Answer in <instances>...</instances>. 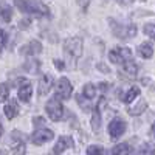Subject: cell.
<instances>
[{
    "mask_svg": "<svg viewBox=\"0 0 155 155\" xmlns=\"http://www.w3.org/2000/svg\"><path fill=\"white\" fill-rule=\"evenodd\" d=\"M16 6L20 8L23 12H30L34 16H47L48 14V8L42 2H16Z\"/></svg>",
    "mask_w": 155,
    "mask_h": 155,
    "instance_id": "cell-1",
    "label": "cell"
},
{
    "mask_svg": "<svg viewBox=\"0 0 155 155\" xmlns=\"http://www.w3.org/2000/svg\"><path fill=\"white\" fill-rule=\"evenodd\" d=\"M65 54L71 59H78L82 54V41L79 37H68L65 44H64Z\"/></svg>",
    "mask_w": 155,
    "mask_h": 155,
    "instance_id": "cell-2",
    "label": "cell"
},
{
    "mask_svg": "<svg viewBox=\"0 0 155 155\" xmlns=\"http://www.w3.org/2000/svg\"><path fill=\"white\" fill-rule=\"evenodd\" d=\"M47 113H48V116L53 121H59L61 118H62V115H64V107H62V104H61V101L54 96V98H51L48 102H47Z\"/></svg>",
    "mask_w": 155,
    "mask_h": 155,
    "instance_id": "cell-3",
    "label": "cell"
},
{
    "mask_svg": "<svg viewBox=\"0 0 155 155\" xmlns=\"http://www.w3.org/2000/svg\"><path fill=\"white\" fill-rule=\"evenodd\" d=\"M110 25L113 28V33L116 37H121V39H129L137 34V27L135 25H127V27H120L113 19H110Z\"/></svg>",
    "mask_w": 155,
    "mask_h": 155,
    "instance_id": "cell-4",
    "label": "cell"
},
{
    "mask_svg": "<svg viewBox=\"0 0 155 155\" xmlns=\"http://www.w3.org/2000/svg\"><path fill=\"white\" fill-rule=\"evenodd\" d=\"M71 92H73V85L70 84V81L67 78H61L56 85V98L68 99L71 96Z\"/></svg>",
    "mask_w": 155,
    "mask_h": 155,
    "instance_id": "cell-5",
    "label": "cell"
},
{
    "mask_svg": "<svg viewBox=\"0 0 155 155\" xmlns=\"http://www.w3.org/2000/svg\"><path fill=\"white\" fill-rule=\"evenodd\" d=\"M124 132H126V123L121 118H115V120L110 121V124H109V134H110V138L113 141L118 140Z\"/></svg>",
    "mask_w": 155,
    "mask_h": 155,
    "instance_id": "cell-6",
    "label": "cell"
},
{
    "mask_svg": "<svg viewBox=\"0 0 155 155\" xmlns=\"http://www.w3.org/2000/svg\"><path fill=\"white\" fill-rule=\"evenodd\" d=\"M54 138V134L50 130V129H39V130H36L31 137V141L36 144V146H42L45 144L47 141H51Z\"/></svg>",
    "mask_w": 155,
    "mask_h": 155,
    "instance_id": "cell-7",
    "label": "cell"
},
{
    "mask_svg": "<svg viewBox=\"0 0 155 155\" xmlns=\"http://www.w3.org/2000/svg\"><path fill=\"white\" fill-rule=\"evenodd\" d=\"M17 82H19V99L23 102H28L31 98V93H33L31 82L28 79H25V78H20Z\"/></svg>",
    "mask_w": 155,
    "mask_h": 155,
    "instance_id": "cell-8",
    "label": "cell"
},
{
    "mask_svg": "<svg viewBox=\"0 0 155 155\" xmlns=\"http://www.w3.org/2000/svg\"><path fill=\"white\" fill-rule=\"evenodd\" d=\"M12 144H11V150L14 152L16 155H25V152H27V146H25V143H23V138H22V134L20 132H17V130H14L12 132Z\"/></svg>",
    "mask_w": 155,
    "mask_h": 155,
    "instance_id": "cell-9",
    "label": "cell"
},
{
    "mask_svg": "<svg viewBox=\"0 0 155 155\" xmlns=\"http://www.w3.org/2000/svg\"><path fill=\"white\" fill-rule=\"evenodd\" d=\"M42 51V45L39 41H31L28 42L27 45H23L20 48V54L23 56H34V54H39Z\"/></svg>",
    "mask_w": 155,
    "mask_h": 155,
    "instance_id": "cell-10",
    "label": "cell"
},
{
    "mask_svg": "<svg viewBox=\"0 0 155 155\" xmlns=\"http://www.w3.org/2000/svg\"><path fill=\"white\" fill-rule=\"evenodd\" d=\"M51 85H53V78H51L50 74H44L41 78V81H39V88H37V95L39 96H45L48 92Z\"/></svg>",
    "mask_w": 155,
    "mask_h": 155,
    "instance_id": "cell-11",
    "label": "cell"
},
{
    "mask_svg": "<svg viewBox=\"0 0 155 155\" xmlns=\"http://www.w3.org/2000/svg\"><path fill=\"white\" fill-rule=\"evenodd\" d=\"M71 144H73L71 137H67V135L59 137L58 143H56V146H54V149H53V153H54V155H59V153H62L65 149L71 147Z\"/></svg>",
    "mask_w": 155,
    "mask_h": 155,
    "instance_id": "cell-12",
    "label": "cell"
},
{
    "mask_svg": "<svg viewBox=\"0 0 155 155\" xmlns=\"http://www.w3.org/2000/svg\"><path fill=\"white\" fill-rule=\"evenodd\" d=\"M138 53L141 58H144V59H150L153 56V48L149 42H143L140 47H138Z\"/></svg>",
    "mask_w": 155,
    "mask_h": 155,
    "instance_id": "cell-13",
    "label": "cell"
},
{
    "mask_svg": "<svg viewBox=\"0 0 155 155\" xmlns=\"http://www.w3.org/2000/svg\"><path fill=\"white\" fill-rule=\"evenodd\" d=\"M0 16H2V20H3V22H11L12 11H11L9 3H6V2H0Z\"/></svg>",
    "mask_w": 155,
    "mask_h": 155,
    "instance_id": "cell-14",
    "label": "cell"
},
{
    "mask_svg": "<svg viewBox=\"0 0 155 155\" xmlns=\"http://www.w3.org/2000/svg\"><path fill=\"white\" fill-rule=\"evenodd\" d=\"M19 109H17V104H16V101H11L9 104L5 106V115H6V118L8 120H12L14 116L17 115Z\"/></svg>",
    "mask_w": 155,
    "mask_h": 155,
    "instance_id": "cell-15",
    "label": "cell"
},
{
    "mask_svg": "<svg viewBox=\"0 0 155 155\" xmlns=\"http://www.w3.org/2000/svg\"><path fill=\"white\" fill-rule=\"evenodd\" d=\"M129 149H130V147H129V144L123 143V144H118V146L112 147L107 155H126V153L129 152Z\"/></svg>",
    "mask_w": 155,
    "mask_h": 155,
    "instance_id": "cell-16",
    "label": "cell"
},
{
    "mask_svg": "<svg viewBox=\"0 0 155 155\" xmlns=\"http://www.w3.org/2000/svg\"><path fill=\"white\" fill-rule=\"evenodd\" d=\"M76 101H78V104H79V107H81L84 112H90V110H92V102H90V99H87L85 96L78 95V96H76Z\"/></svg>",
    "mask_w": 155,
    "mask_h": 155,
    "instance_id": "cell-17",
    "label": "cell"
},
{
    "mask_svg": "<svg viewBox=\"0 0 155 155\" xmlns=\"http://www.w3.org/2000/svg\"><path fill=\"white\" fill-rule=\"evenodd\" d=\"M146 109H147V102H146L144 99H141V101L138 102V106H137V107L129 109V113L134 115V116H137V115H141V113H143Z\"/></svg>",
    "mask_w": 155,
    "mask_h": 155,
    "instance_id": "cell-18",
    "label": "cell"
},
{
    "mask_svg": "<svg viewBox=\"0 0 155 155\" xmlns=\"http://www.w3.org/2000/svg\"><path fill=\"white\" fill-rule=\"evenodd\" d=\"M92 129L95 132H98L101 129V113L98 109L93 110V113H92Z\"/></svg>",
    "mask_w": 155,
    "mask_h": 155,
    "instance_id": "cell-19",
    "label": "cell"
},
{
    "mask_svg": "<svg viewBox=\"0 0 155 155\" xmlns=\"http://www.w3.org/2000/svg\"><path fill=\"white\" fill-rule=\"evenodd\" d=\"M140 95V87H137V85H134L129 92L126 93V96H124V102H132L137 96Z\"/></svg>",
    "mask_w": 155,
    "mask_h": 155,
    "instance_id": "cell-20",
    "label": "cell"
},
{
    "mask_svg": "<svg viewBox=\"0 0 155 155\" xmlns=\"http://www.w3.org/2000/svg\"><path fill=\"white\" fill-rule=\"evenodd\" d=\"M82 92H84V96H85L87 99H92V98H95V95H96V88H95L93 84H85L84 88H82Z\"/></svg>",
    "mask_w": 155,
    "mask_h": 155,
    "instance_id": "cell-21",
    "label": "cell"
},
{
    "mask_svg": "<svg viewBox=\"0 0 155 155\" xmlns=\"http://www.w3.org/2000/svg\"><path fill=\"white\" fill-rule=\"evenodd\" d=\"M23 68L27 70V71H30V73H37V71H39V61H34V59L28 61V62L23 65Z\"/></svg>",
    "mask_w": 155,
    "mask_h": 155,
    "instance_id": "cell-22",
    "label": "cell"
},
{
    "mask_svg": "<svg viewBox=\"0 0 155 155\" xmlns=\"http://www.w3.org/2000/svg\"><path fill=\"white\" fill-rule=\"evenodd\" d=\"M109 59L113 62V64H118V65H124V62H123V59H121V56H120V53L116 51V48L115 50H112L110 53H109Z\"/></svg>",
    "mask_w": 155,
    "mask_h": 155,
    "instance_id": "cell-23",
    "label": "cell"
},
{
    "mask_svg": "<svg viewBox=\"0 0 155 155\" xmlns=\"http://www.w3.org/2000/svg\"><path fill=\"white\" fill-rule=\"evenodd\" d=\"M9 96V85L8 84H0V102H5Z\"/></svg>",
    "mask_w": 155,
    "mask_h": 155,
    "instance_id": "cell-24",
    "label": "cell"
},
{
    "mask_svg": "<svg viewBox=\"0 0 155 155\" xmlns=\"http://www.w3.org/2000/svg\"><path fill=\"white\" fill-rule=\"evenodd\" d=\"M144 34H147L149 37H152L155 41V23H146L144 25Z\"/></svg>",
    "mask_w": 155,
    "mask_h": 155,
    "instance_id": "cell-25",
    "label": "cell"
},
{
    "mask_svg": "<svg viewBox=\"0 0 155 155\" xmlns=\"http://www.w3.org/2000/svg\"><path fill=\"white\" fill-rule=\"evenodd\" d=\"M102 147L101 146H90L87 147V155H102Z\"/></svg>",
    "mask_w": 155,
    "mask_h": 155,
    "instance_id": "cell-26",
    "label": "cell"
},
{
    "mask_svg": "<svg viewBox=\"0 0 155 155\" xmlns=\"http://www.w3.org/2000/svg\"><path fill=\"white\" fill-rule=\"evenodd\" d=\"M141 155H153L155 153V150H153V147H152V144H144L143 147H141V152H140Z\"/></svg>",
    "mask_w": 155,
    "mask_h": 155,
    "instance_id": "cell-27",
    "label": "cell"
},
{
    "mask_svg": "<svg viewBox=\"0 0 155 155\" xmlns=\"http://www.w3.org/2000/svg\"><path fill=\"white\" fill-rule=\"evenodd\" d=\"M5 44H6V33L3 30H0V53H2Z\"/></svg>",
    "mask_w": 155,
    "mask_h": 155,
    "instance_id": "cell-28",
    "label": "cell"
},
{
    "mask_svg": "<svg viewBox=\"0 0 155 155\" xmlns=\"http://www.w3.org/2000/svg\"><path fill=\"white\" fill-rule=\"evenodd\" d=\"M30 25H31V19H23V20L19 22V28L20 30H27V28H30Z\"/></svg>",
    "mask_w": 155,
    "mask_h": 155,
    "instance_id": "cell-29",
    "label": "cell"
},
{
    "mask_svg": "<svg viewBox=\"0 0 155 155\" xmlns=\"http://www.w3.org/2000/svg\"><path fill=\"white\" fill-rule=\"evenodd\" d=\"M33 124H34L36 127H44L45 120H44V118H41V116H36V118L33 120Z\"/></svg>",
    "mask_w": 155,
    "mask_h": 155,
    "instance_id": "cell-30",
    "label": "cell"
},
{
    "mask_svg": "<svg viewBox=\"0 0 155 155\" xmlns=\"http://www.w3.org/2000/svg\"><path fill=\"white\" fill-rule=\"evenodd\" d=\"M54 67L59 68V70H64V67H65V65H64V62H62V61L56 59V61H54Z\"/></svg>",
    "mask_w": 155,
    "mask_h": 155,
    "instance_id": "cell-31",
    "label": "cell"
},
{
    "mask_svg": "<svg viewBox=\"0 0 155 155\" xmlns=\"http://www.w3.org/2000/svg\"><path fill=\"white\" fill-rule=\"evenodd\" d=\"M99 88L102 90V92H106V90L110 88V84H107V82H101V84H99Z\"/></svg>",
    "mask_w": 155,
    "mask_h": 155,
    "instance_id": "cell-32",
    "label": "cell"
},
{
    "mask_svg": "<svg viewBox=\"0 0 155 155\" xmlns=\"http://www.w3.org/2000/svg\"><path fill=\"white\" fill-rule=\"evenodd\" d=\"M98 68H99V70H102V71H106V73H109V68L104 65V64H99V65H98Z\"/></svg>",
    "mask_w": 155,
    "mask_h": 155,
    "instance_id": "cell-33",
    "label": "cell"
},
{
    "mask_svg": "<svg viewBox=\"0 0 155 155\" xmlns=\"http://www.w3.org/2000/svg\"><path fill=\"white\" fill-rule=\"evenodd\" d=\"M2 134H3V127H2V124H0V137H2Z\"/></svg>",
    "mask_w": 155,
    "mask_h": 155,
    "instance_id": "cell-34",
    "label": "cell"
},
{
    "mask_svg": "<svg viewBox=\"0 0 155 155\" xmlns=\"http://www.w3.org/2000/svg\"><path fill=\"white\" fill-rule=\"evenodd\" d=\"M0 155H6V150H0Z\"/></svg>",
    "mask_w": 155,
    "mask_h": 155,
    "instance_id": "cell-35",
    "label": "cell"
},
{
    "mask_svg": "<svg viewBox=\"0 0 155 155\" xmlns=\"http://www.w3.org/2000/svg\"><path fill=\"white\" fill-rule=\"evenodd\" d=\"M152 132H153V135H155V123H153V126H152Z\"/></svg>",
    "mask_w": 155,
    "mask_h": 155,
    "instance_id": "cell-36",
    "label": "cell"
}]
</instances>
